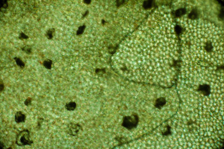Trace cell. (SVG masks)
Returning a JSON list of instances; mask_svg holds the SVG:
<instances>
[{
  "label": "cell",
  "instance_id": "obj_10",
  "mask_svg": "<svg viewBox=\"0 0 224 149\" xmlns=\"http://www.w3.org/2000/svg\"><path fill=\"white\" fill-rule=\"evenodd\" d=\"M52 60H49V59L46 60L44 62H43V65L47 69L51 68V67H52Z\"/></svg>",
  "mask_w": 224,
  "mask_h": 149
},
{
  "label": "cell",
  "instance_id": "obj_8",
  "mask_svg": "<svg viewBox=\"0 0 224 149\" xmlns=\"http://www.w3.org/2000/svg\"><path fill=\"white\" fill-rule=\"evenodd\" d=\"M76 103L74 102H70L66 105V108L69 111H73L76 108Z\"/></svg>",
  "mask_w": 224,
  "mask_h": 149
},
{
  "label": "cell",
  "instance_id": "obj_12",
  "mask_svg": "<svg viewBox=\"0 0 224 149\" xmlns=\"http://www.w3.org/2000/svg\"><path fill=\"white\" fill-rule=\"evenodd\" d=\"M85 29V25H83V26H80L79 29H78L77 31V33H76V34L78 35V36H79V35H81L83 32H84V30Z\"/></svg>",
  "mask_w": 224,
  "mask_h": 149
},
{
  "label": "cell",
  "instance_id": "obj_16",
  "mask_svg": "<svg viewBox=\"0 0 224 149\" xmlns=\"http://www.w3.org/2000/svg\"><path fill=\"white\" fill-rule=\"evenodd\" d=\"M31 98H28V99H27L26 101H25V102H24V104H25L26 106H28V105H29L30 104H31Z\"/></svg>",
  "mask_w": 224,
  "mask_h": 149
},
{
  "label": "cell",
  "instance_id": "obj_15",
  "mask_svg": "<svg viewBox=\"0 0 224 149\" xmlns=\"http://www.w3.org/2000/svg\"><path fill=\"white\" fill-rule=\"evenodd\" d=\"M19 38L21 39H28V37L26 35H25L24 33H21L20 36H19Z\"/></svg>",
  "mask_w": 224,
  "mask_h": 149
},
{
  "label": "cell",
  "instance_id": "obj_11",
  "mask_svg": "<svg viewBox=\"0 0 224 149\" xmlns=\"http://www.w3.org/2000/svg\"><path fill=\"white\" fill-rule=\"evenodd\" d=\"M189 17L191 19H192V20H194L197 18V12L196 11H192L191 13L189 15Z\"/></svg>",
  "mask_w": 224,
  "mask_h": 149
},
{
  "label": "cell",
  "instance_id": "obj_2",
  "mask_svg": "<svg viewBox=\"0 0 224 149\" xmlns=\"http://www.w3.org/2000/svg\"><path fill=\"white\" fill-rule=\"evenodd\" d=\"M16 143L19 145H31L33 141L30 139L29 134L28 130H23L18 134L16 139Z\"/></svg>",
  "mask_w": 224,
  "mask_h": 149
},
{
  "label": "cell",
  "instance_id": "obj_7",
  "mask_svg": "<svg viewBox=\"0 0 224 149\" xmlns=\"http://www.w3.org/2000/svg\"><path fill=\"white\" fill-rule=\"evenodd\" d=\"M54 32H55V30L54 29H49L48 31L46 32V37L49 40H51L53 38L54 35Z\"/></svg>",
  "mask_w": 224,
  "mask_h": 149
},
{
  "label": "cell",
  "instance_id": "obj_14",
  "mask_svg": "<svg viewBox=\"0 0 224 149\" xmlns=\"http://www.w3.org/2000/svg\"><path fill=\"white\" fill-rule=\"evenodd\" d=\"M22 49L23 50H24V51H26L27 53H30L31 51V48H30L29 47H28V46L25 47H24V48H22Z\"/></svg>",
  "mask_w": 224,
  "mask_h": 149
},
{
  "label": "cell",
  "instance_id": "obj_5",
  "mask_svg": "<svg viewBox=\"0 0 224 149\" xmlns=\"http://www.w3.org/2000/svg\"><path fill=\"white\" fill-rule=\"evenodd\" d=\"M166 104V99L164 97H161V98L157 99L156 101V107L158 109H161L164 105Z\"/></svg>",
  "mask_w": 224,
  "mask_h": 149
},
{
  "label": "cell",
  "instance_id": "obj_9",
  "mask_svg": "<svg viewBox=\"0 0 224 149\" xmlns=\"http://www.w3.org/2000/svg\"><path fill=\"white\" fill-rule=\"evenodd\" d=\"M153 4V1H145L143 3V6L145 9H149L152 7Z\"/></svg>",
  "mask_w": 224,
  "mask_h": 149
},
{
  "label": "cell",
  "instance_id": "obj_17",
  "mask_svg": "<svg viewBox=\"0 0 224 149\" xmlns=\"http://www.w3.org/2000/svg\"><path fill=\"white\" fill-rule=\"evenodd\" d=\"M1 3H3V5H1V6H3L4 8H6L8 7V3L6 1H1Z\"/></svg>",
  "mask_w": 224,
  "mask_h": 149
},
{
  "label": "cell",
  "instance_id": "obj_1",
  "mask_svg": "<svg viewBox=\"0 0 224 149\" xmlns=\"http://www.w3.org/2000/svg\"><path fill=\"white\" fill-rule=\"evenodd\" d=\"M138 122V117L136 114L125 116L123 119L122 125L128 129H131L137 126Z\"/></svg>",
  "mask_w": 224,
  "mask_h": 149
},
{
  "label": "cell",
  "instance_id": "obj_3",
  "mask_svg": "<svg viewBox=\"0 0 224 149\" xmlns=\"http://www.w3.org/2000/svg\"><path fill=\"white\" fill-rule=\"evenodd\" d=\"M79 129H80V127L78 124H69L68 126V130H69V133L71 135H77L79 131Z\"/></svg>",
  "mask_w": 224,
  "mask_h": 149
},
{
  "label": "cell",
  "instance_id": "obj_18",
  "mask_svg": "<svg viewBox=\"0 0 224 149\" xmlns=\"http://www.w3.org/2000/svg\"><path fill=\"white\" fill-rule=\"evenodd\" d=\"M84 2L85 3H87V4L90 3V1H84Z\"/></svg>",
  "mask_w": 224,
  "mask_h": 149
},
{
  "label": "cell",
  "instance_id": "obj_6",
  "mask_svg": "<svg viewBox=\"0 0 224 149\" xmlns=\"http://www.w3.org/2000/svg\"><path fill=\"white\" fill-rule=\"evenodd\" d=\"M186 13V9L185 8H180L175 11V15L177 17H181Z\"/></svg>",
  "mask_w": 224,
  "mask_h": 149
},
{
  "label": "cell",
  "instance_id": "obj_13",
  "mask_svg": "<svg viewBox=\"0 0 224 149\" xmlns=\"http://www.w3.org/2000/svg\"><path fill=\"white\" fill-rule=\"evenodd\" d=\"M14 59H15L16 62V64H17V65H18V66H19L20 67H22H22H24V62H22V60H21L20 58H14Z\"/></svg>",
  "mask_w": 224,
  "mask_h": 149
},
{
  "label": "cell",
  "instance_id": "obj_4",
  "mask_svg": "<svg viewBox=\"0 0 224 149\" xmlns=\"http://www.w3.org/2000/svg\"><path fill=\"white\" fill-rule=\"evenodd\" d=\"M26 119V116L22 112L18 111L15 115V121L17 123L23 122Z\"/></svg>",
  "mask_w": 224,
  "mask_h": 149
}]
</instances>
